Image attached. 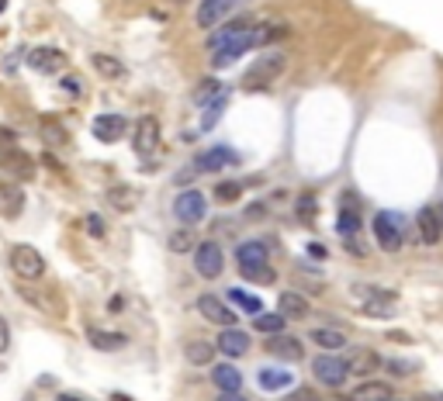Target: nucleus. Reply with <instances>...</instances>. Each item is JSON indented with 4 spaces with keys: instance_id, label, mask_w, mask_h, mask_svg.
Here are the masks:
<instances>
[{
    "instance_id": "nucleus-1",
    "label": "nucleus",
    "mask_w": 443,
    "mask_h": 401,
    "mask_svg": "<svg viewBox=\"0 0 443 401\" xmlns=\"http://www.w3.org/2000/svg\"><path fill=\"white\" fill-rule=\"evenodd\" d=\"M284 69H288V59H284L281 52H277V56H264L260 63L249 66V73L243 76V87L246 90H267Z\"/></svg>"
},
{
    "instance_id": "nucleus-2",
    "label": "nucleus",
    "mask_w": 443,
    "mask_h": 401,
    "mask_svg": "<svg viewBox=\"0 0 443 401\" xmlns=\"http://www.w3.org/2000/svg\"><path fill=\"white\" fill-rule=\"evenodd\" d=\"M371 232H374V239H377V249H384V253H399L402 249L405 232H402V218L395 211H377Z\"/></svg>"
},
{
    "instance_id": "nucleus-3",
    "label": "nucleus",
    "mask_w": 443,
    "mask_h": 401,
    "mask_svg": "<svg viewBox=\"0 0 443 401\" xmlns=\"http://www.w3.org/2000/svg\"><path fill=\"white\" fill-rule=\"evenodd\" d=\"M7 256H11V270H14L18 277H24V280H39V277L45 273V260L35 245L18 243V245H11Z\"/></svg>"
},
{
    "instance_id": "nucleus-4",
    "label": "nucleus",
    "mask_w": 443,
    "mask_h": 401,
    "mask_svg": "<svg viewBox=\"0 0 443 401\" xmlns=\"http://www.w3.org/2000/svg\"><path fill=\"white\" fill-rule=\"evenodd\" d=\"M194 270H198L204 280H215L225 270V253H222V243L215 239H204V243L194 245Z\"/></svg>"
},
{
    "instance_id": "nucleus-5",
    "label": "nucleus",
    "mask_w": 443,
    "mask_h": 401,
    "mask_svg": "<svg viewBox=\"0 0 443 401\" xmlns=\"http://www.w3.org/2000/svg\"><path fill=\"white\" fill-rule=\"evenodd\" d=\"M312 374H315L319 384H326V387H343L347 377H350L347 360H339L336 353H322V357L312 360Z\"/></svg>"
},
{
    "instance_id": "nucleus-6",
    "label": "nucleus",
    "mask_w": 443,
    "mask_h": 401,
    "mask_svg": "<svg viewBox=\"0 0 443 401\" xmlns=\"http://www.w3.org/2000/svg\"><path fill=\"white\" fill-rule=\"evenodd\" d=\"M243 4H249V0H201L198 11H194V21H198V28H215L229 14H236Z\"/></svg>"
},
{
    "instance_id": "nucleus-7",
    "label": "nucleus",
    "mask_w": 443,
    "mask_h": 401,
    "mask_svg": "<svg viewBox=\"0 0 443 401\" xmlns=\"http://www.w3.org/2000/svg\"><path fill=\"white\" fill-rule=\"evenodd\" d=\"M174 215H177L184 225H198L204 215H208V200L201 191H184L174 200Z\"/></svg>"
},
{
    "instance_id": "nucleus-8",
    "label": "nucleus",
    "mask_w": 443,
    "mask_h": 401,
    "mask_svg": "<svg viewBox=\"0 0 443 401\" xmlns=\"http://www.w3.org/2000/svg\"><path fill=\"white\" fill-rule=\"evenodd\" d=\"M239 163V153L236 149H229V146H211V149H204L198 159H194V170L198 173H219L225 166H236Z\"/></svg>"
},
{
    "instance_id": "nucleus-9",
    "label": "nucleus",
    "mask_w": 443,
    "mask_h": 401,
    "mask_svg": "<svg viewBox=\"0 0 443 401\" xmlns=\"http://www.w3.org/2000/svg\"><path fill=\"white\" fill-rule=\"evenodd\" d=\"M132 142H135V153H139L142 159L153 156L156 149H159V121H156L153 114H142V118H139Z\"/></svg>"
},
{
    "instance_id": "nucleus-10",
    "label": "nucleus",
    "mask_w": 443,
    "mask_h": 401,
    "mask_svg": "<svg viewBox=\"0 0 443 401\" xmlns=\"http://www.w3.org/2000/svg\"><path fill=\"white\" fill-rule=\"evenodd\" d=\"M198 312L211 322V325H222V329H232L236 325V312L222 301L219 294H201L198 298Z\"/></svg>"
},
{
    "instance_id": "nucleus-11",
    "label": "nucleus",
    "mask_w": 443,
    "mask_h": 401,
    "mask_svg": "<svg viewBox=\"0 0 443 401\" xmlns=\"http://www.w3.org/2000/svg\"><path fill=\"white\" fill-rule=\"evenodd\" d=\"M0 170L18 180H31L35 177V159L28 156V153H21V149H14V146H7L0 153Z\"/></svg>"
},
{
    "instance_id": "nucleus-12",
    "label": "nucleus",
    "mask_w": 443,
    "mask_h": 401,
    "mask_svg": "<svg viewBox=\"0 0 443 401\" xmlns=\"http://www.w3.org/2000/svg\"><path fill=\"white\" fill-rule=\"evenodd\" d=\"M90 132H94L97 142L111 146V142H118L121 135L129 132V121H125L121 114H97V118H94V125H90Z\"/></svg>"
},
{
    "instance_id": "nucleus-13",
    "label": "nucleus",
    "mask_w": 443,
    "mask_h": 401,
    "mask_svg": "<svg viewBox=\"0 0 443 401\" xmlns=\"http://www.w3.org/2000/svg\"><path fill=\"white\" fill-rule=\"evenodd\" d=\"M267 353L277 360H302L305 357V342L298 335H288V333H277L267 339Z\"/></svg>"
},
{
    "instance_id": "nucleus-14",
    "label": "nucleus",
    "mask_w": 443,
    "mask_h": 401,
    "mask_svg": "<svg viewBox=\"0 0 443 401\" xmlns=\"http://www.w3.org/2000/svg\"><path fill=\"white\" fill-rule=\"evenodd\" d=\"M66 63H69L66 52L49 49V45H42V49H31V52H28V66L35 69V73H59Z\"/></svg>"
},
{
    "instance_id": "nucleus-15",
    "label": "nucleus",
    "mask_w": 443,
    "mask_h": 401,
    "mask_svg": "<svg viewBox=\"0 0 443 401\" xmlns=\"http://www.w3.org/2000/svg\"><path fill=\"white\" fill-rule=\"evenodd\" d=\"M24 211V191L14 180H0V218H18Z\"/></svg>"
},
{
    "instance_id": "nucleus-16",
    "label": "nucleus",
    "mask_w": 443,
    "mask_h": 401,
    "mask_svg": "<svg viewBox=\"0 0 443 401\" xmlns=\"http://www.w3.org/2000/svg\"><path fill=\"white\" fill-rule=\"evenodd\" d=\"M364 315H371V318H392L395 315V294H388V290H364Z\"/></svg>"
},
{
    "instance_id": "nucleus-17",
    "label": "nucleus",
    "mask_w": 443,
    "mask_h": 401,
    "mask_svg": "<svg viewBox=\"0 0 443 401\" xmlns=\"http://www.w3.org/2000/svg\"><path fill=\"white\" fill-rule=\"evenodd\" d=\"M416 228H419V239L426 245H437L443 239V225H440V218H437L433 208H419V215H416Z\"/></svg>"
},
{
    "instance_id": "nucleus-18",
    "label": "nucleus",
    "mask_w": 443,
    "mask_h": 401,
    "mask_svg": "<svg viewBox=\"0 0 443 401\" xmlns=\"http://www.w3.org/2000/svg\"><path fill=\"white\" fill-rule=\"evenodd\" d=\"M39 135H42L45 146H52V149H66L69 146V128L59 118H42L39 121Z\"/></svg>"
},
{
    "instance_id": "nucleus-19",
    "label": "nucleus",
    "mask_w": 443,
    "mask_h": 401,
    "mask_svg": "<svg viewBox=\"0 0 443 401\" xmlns=\"http://www.w3.org/2000/svg\"><path fill=\"white\" fill-rule=\"evenodd\" d=\"M381 363H384V360L377 357L374 350L360 346V350H354V353L347 357V370H350V374H360V377H367V374H374Z\"/></svg>"
},
{
    "instance_id": "nucleus-20",
    "label": "nucleus",
    "mask_w": 443,
    "mask_h": 401,
    "mask_svg": "<svg viewBox=\"0 0 443 401\" xmlns=\"http://www.w3.org/2000/svg\"><path fill=\"white\" fill-rule=\"evenodd\" d=\"M219 350L225 353V357H243V353H249V335L239 333L236 325H232V329H222Z\"/></svg>"
},
{
    "instance_id": "nucleus-21",
    "label": "nucleus",
    "mask_w": 443,
    "mask_h": 401,
    "mask_svg": "<svg viewBox=\"0 0 443 401\" xmlns=\"http://www.w3.org/2000/svg\"><path fill=\"white\" fill-rule=\"evenodd\" d=\"M90 346L101 350V353H114V350H125V346H129V335L125 333H104V329H90Z\"/></svg>"
},
{
    "instance_id": "nucleus-22",
    "label": "nucleus",
    "mask_w": 443,
    "mask_h": 401,
    "mask_svg": "<svg viewBox=\"0 0 443 401\" xmlns=\"http://www.w3.org/2000/svg\"><path fill=\"white\" fill-rule=\"evenodd\" d=\"M277 312L284 315V318H305L312 312V305L302 298V294H294V290H284L281 298H277Z\"/></svg>"
},
{
    "instance_id": "nucleus-23",
    "label": "nucleus",
    "mask_w": 443,
    "mask_h": 401,
    "mask_svg": "<svg viewBox=\"0 0 443 401\" xmlns=\"http://www.w3.org/2000/svg\"><path fill=\"white\" fill-rule=\"evenodd\" d=\"M392 387L384 384V380H364V384H357L350 401H392Z\"/></svg>"
},
{
    "instance_id": "nucleus-24",
    "label": "nucleus",
    "mask_w": 443,
    "mask_h": 401,
    "mask_svg": "<svg viewBox=\"0 0 443 401\" xmlns=\"http://www.w3.org/2000/svg\"><path fill=\"white\" fill-rule=\"evenodd\" d=\"M211 380H215L219 391H239V387H243V374H239L232 363H219V367H211Z\"/></svg>"
},
{
    "instance_id": "nucleus-25",
    "label": "nucleus",
    "mask_w": 443,
    "mask_h": 401,
    "mask_svg": "<svg viewBox=\"0 0 443 401\" xmlns=\"http://www.w3.org/2000/svg\"><path fill=\"white\" fill-rule=\"evenodd\" d=\"M184 357H187V363H194V367H211V360H215V346L204 342V339H191V342L184 346Z\"/></svg>"
},
{
    "instance_id": "nucleus-26",
    "label": "nucleus",
    "mask_w": 443,
    "mask_h": 401,
    "mask_svg": "<svg viewBox=\"0 0 443 401\" xmlns=\"http://www.w3.org/2000/svg\"><path fill=\"white\" fill-rule=\"evenodd\" d=\"M239 273L249 284H277V273L270 263H239Z\"/></svg>"
},
{
    "instance_id": "nucleus-27",
    "label": "nucleus",
    "mask_w": 443,
    "mask_h": 401,
    "mask_svg": "<svg viewBox=\"0 0 443 401\" xmlns=\"http://www.w3.org/2000/svg\"><path fill=\"white\" fill-rule=\"evenodd\" d=\"M166 245H170V253H177V256L194 253V245H198V232H194V228H177V232H170Z\"/></svg>"
},
{
    "instance_id": "nucleus-28",
    "label": "nucleus",
    "mask_w": 443,
    "mask_h": 401,
    "mask_svg": "<svg viewBox=\"0 0 443 401\" xmlns=\"http://www.w3.org/2000/svg\"><path fill=\"white\" fill-rule=\"evenodd\" d=\"M309 339H312V342H319L326 353H336V350H343V346H347V335L339 333V329H312Z\"/></svg>"
},
{
    "instance_id": "nucleus-29",
    "label": "nucleus",
    "mask_w": 443,
    "mask_h": 401,
    "mask_svg": "<svg viewBox=\"0 0 443 401\" xmlns=\"http://www.w3.org/2000/svg\"><path fill=\"white\" fill-rule=\"evenodd\" d=\"M225 104H229V87L222 90L219 97L211 101V104H204V118H201V132H211L215 125H219L222 111H225Z\"/></svg>"
},
{
    "instance_id": "nucleus-30",
    "label": "nucleus",
    "mask_w": 443,
    "mask_h": 401,
    "mask_svg": "<svg viewBox=\"0 0 443 401\" xmlns=\"http://www.w3.org/2000/svg\"><path fill=\"white\" fill-rule=\"evenodd\" d=\"M291 384H294L291 370H274V367L260 370V387H264V391H284Z\"/></svg>"
},
{
    "instance_id": "nucleus-31",
    "label": "nucleus",
    "mask_w": 443,
    "mask_h": 401,
    "mask_svg": "<svg viewBox=\"0 0 443 401\" xmlns=\"http://www.w3.org/2000/svg\"><path fill=\"white\" fill-rule=\"evenodd\" d=\"M90 63H94V69H97V73H101L104 80H121V76H125V63H118L114 56H104V52H97V56H94Z\"/></svg>"
},
{
    "instance_id": "nucleus-32",
    "label": "nucleus",
    "mask_w": 443,
    "mask_h": 401,
    "mask_svg": "<svg viewBox=\"0 0 443 401\" xmlns=\"http://www.w3.org/2000/svg\"><path fill=\"white\" fill-rule=\"evenodd\" d=\"M108 200H111V208H118V211H132L139 194H135L129 183H114V187L108 191Z\"/></svg>"
},
{
    "instance_id": "nucleus-33",
    "label": "nucleus",
    "mask_w": 443,
    "mask_h": 401,
    "mask_svg": "<svg viewBox=\"0 0 443 401\" xmlns=\"http://www.w3.org/2000/svg\"><path fill=\"white\" fill-rule=\"evenodd\" d=\"M284 315L281 312H274V315H267V312H260L257 318H253V329L257 333H264V335H277V333H284Z\"/></svg>"
},
{
    "instance_id": "nucleus-34",
    "label": "nucleus",
    "mask_w": 443,
    "mask_h": 401,
    "mask_svg": "<svg viewBox=\"0 0 443 401\" xmlns=\"http://www.w3.org/2000/svg\"><path fill=\"white\" fill-rule=\"evenodd\" d=\"M236 256L239 263H267V245L260 239H249V243H239Z\"/></svg>"
},
{
    "instance_id": "nucleus-35",
    "label": "nucleus",
    "mask_w": 443,
    "mask_h": 401,
    "mask_svg": "<svg viewBox=\"0 0 443 401\" xmlns=\"http://www.w3.org/2000/svg\"><path fill=\"white\" fill-rule=\"evenodd\" d=\"M229 301H232V305H239V308H243L246 315H253V318H257V315L264 312V301H260V298H253V294H246V290H229Z\"/></svg>"
},
{
    "instance_id": "nucleus-36",
    "label": "nucleus",
    "mask_w": 443,
    "mask_h": 401,
    "mask_svg": "<svg viewBox=\"0 0 443 401\" xmlns=\"http://www.w3.org/2000/svg\"><path fill=\"white\" fill-rule=\"evenodd\" d=\"M336 228H339V235H343V239H354L364 225H360V215H357L354 208H343V211H339V222H336Z\"/></svg>"
},
{
    "instance_id": "nucleus-37",
    "label": "nucleus",
    "mask_w": 443,
    "mask_h": 401,
    "mask_svg": "<svg viewBox=\"0 0 443 401\" xmlns=\"http://www.w3.org/2000/svg\"><path fill=\"white\" fill-rule=\"evenodd\" d=\"M222 90H225V87H222L219 80H204V83H198V90H194V104H198V108L211 104V101L219 97Z\"/></svg>"
},
{
    "instance_id": "nucleus-38",
    "label": "nucleus",
    "mask_w": 443,
    "mask_h": 401,
    "mask_svg": "<svg viewBox=\"0 0 443 401\" xmlns=\"http://www.w3.org/2000/svg\"><path fill=\"white\" fill-rule=\"evenodd\" d=\"M239 194H243V183H239V180H219V183H215V198L225 200V204L236 200Z\"/></svg>"
},
{
    "instance_id": "nucleus-39",
    "label": "nucleus",
    "mask_w": 443,
    "mask_h": 401,
    "mask_svg": "<svg viewBox=\"0 0 443 401\" xmlns=\"http://www.w3.org/2000/svg\"><path fill=\"white\" fill-rule=\"evenodd\" d=\"M59 90H63L66 97H84V80L69 73V76H63V83H59Z\"/></svg>"
},
{
    "instance_id": "nucleus-40",
    "label": "nucleus",
    "mask_w": 443,
    "mask_h": 401,
    "mask_svg": "<svg viewBox=\"0 0 443 401\" xmlns=\"http://www.w3.org/2000/svg\"><path fill=\"white\" fill-rule=\"evenodd\" d=\"M381 367H388L395 377H405V374H412V363L409 360H388V363H381Z\"/></svg>"
},
{
    "instance_id": "nucleus-41",
    "label": "nucleus",
    "mask_w": 443,
    "mask_h": 401,
    "mask_svg": "<svg viewBox=\"0 0 443 401\" xmlns=\"http://www.w3.org/2000/svg\"><path fill=\"white\" fill-rule=\"evenodd\" d=\"M87 232L94 239H101V235L108 232V228H104V218H101V215H87Z\"/></svg>"
},
{
    "instance_id": "nucleus-42",
    "label": "nucleus",
    "mask_w": 443,
    "mask_h": 401,
    "mask_svg": "<svg viewBox=\"0 0 443 401\" xmlns=\"http://www.w3.org/2000/svg\"><path fill=\"white\" fill-rule=\"evenodd\" d=\"M298 211H302V218H315V198H302V204H298Z\"/></svg>"
},
{
    "instance_id": "nucleus-43",
    "label": "nucleus",
    "mask_w": 443,
    "mask_h": 401,
    "mask_svg": "<svg viewBox=\"0 0 443 401\" xmlns=\"http://www.w3.org/2000/svg\"><path fill=\"white\" fill-rule=\"evenodd\" d=\"M7 346H11V329H7V322L0 318V353H7Z\"/></svg>"
},
{
    "instance_id": "nucleus-44",
    "label": "nucleus",
    "mask_w": 443,
    "mask_h": 401,
    "mask_svg": "<svg viewBox=\"0 0 443 401\" xmlns=\"http://www.w3.org/2000/svg\"><path fill=\"white\" fill-rule=\"evenodd\" d=\"M194 177H198V170H194V163H191V166H184L177 173V183H187V180H194Z\"/></svg>"
},
{
    "instance_id": "nucleus-45",
    "label": "nucleus",
    "mask_w": 443,
    "mask_h": 401,
    "mask_svg": "<svg viewBox=\"0 0 443 401\" xmlns=\"http://www.w3.org/2000/svg\"><path fill=\"white\" fill-rule=\"evenodd\" d=\"M219 401H249V398H243L239 391H222V395H219Z\"/></svg>"
},
{
    "instance_id": "nucleus-46",
    "label": "nucleus",
    "mask_w": 443,
    "mask_h": 401,
    "mask_svg": "<svg viewBox=\"0 0 443 401\" xmlns=\"http://www.w3.org/2000/svg\"><path fill=\"white\" fill-rule=\"evenodd\" d=\"M309 249H312V256H315V260H326V249H322V245H319V243H312Z\"/></svg>"
},
{
    "instance_id": "nucleus-47",
    "label": "nucleus",
    "mask_w": 443,
    "mask_h": 401,
    "mask_svg": "<svg viewBox=\"0 0 443 401\" xmlns=\"http://www.w3.org/2000/svg\"><path fill=\"white\" fill-rule=\"evenodd\" d=\"M416 401H443V395H433V391H429V395H419Z\"/></svg>"
},
{
    "instance_id": "nucleus-48",
    "label": "nucleus",
    "mask_w": 443,
    "mask_h": 401,
    "mask_svg": "<svg viewBox=\"0 0 443 401\" xmlns=\"http://www.w3.org/2000/svg\"><path fill=\"white\" fill-rule=\"evenodd\" d=\"M56 401H84V398H76V395H56Z\"/></svg>"
},
{
    "instance_id": "nucleus-49",
    "label": "nucleus",
    "mask_w": 443,
    "mask_h": 401,
    "mask_svg": "<svg viewBox=\"0 0 443 401\" xmlns=\"http://www.w3.org/2000/svg\"><path fill=\"white\" fill-rule=\"evenodd\" d=\"M437 218H440V225H443V200H440V211H437Z\"/></svg>"
},
{
    "instance_id": "nucleus-50",
    "label": "nucleus",
    "mask_w": 443,
    "mask_h": 401,
    "mask_svg": "<svg viewBox=\"0 0 443 401\" xmlns=\"http://www.w3.org/2000/svg\"><path fill=\"white\" fill-rule=\"evenodd\" d=\"M329 401H350V398H339V395H332V398Z\"/></svg>"
},
{
    "instance_id": "nucleus-51",
    "label": "nucleus",
    "mask_w": 443,
    "mask_h": 401,
    "mask_svg": "<svg viewBox=\"0 0 443 401\" xmlns=\"http://www.w3.org/2000/svg\"><path fill=\"white\" fill-rule=\"evenodd\" d=\"M4 7H7V0H0V11H4Z\"/></svg>"
}]
</instances>
